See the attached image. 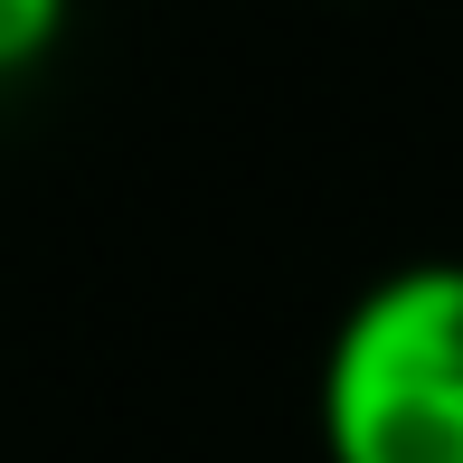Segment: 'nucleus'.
<instances>
[{"label": "nucleus", "mask_w": 463, "mask_h": 463, "mask_svg": "<svg viewBox=\"0 0 463 463\" xmlns=\"http://www.w3.org/2000/svg\"><path fill=\"white\" fill-rule=\"evenodd\" d=\"M322 463H463V256L388 265L350 293L312 378Z\"/></svg>", "instance_id": "1"}, {"label": "nucleus", "mask_w": 463, "mask_h": 463, "mask_svg": "<svg viewBox=\"0 0 463 463\" xmlns=\"http://www.w3.org/2000/svg\"><path fill=\"white\" fill-rule=\"evenodd\" d=\"M76 29V0H0V86L38 76Z\"/></svg>", "instance_id": "2"}]
</instances>
